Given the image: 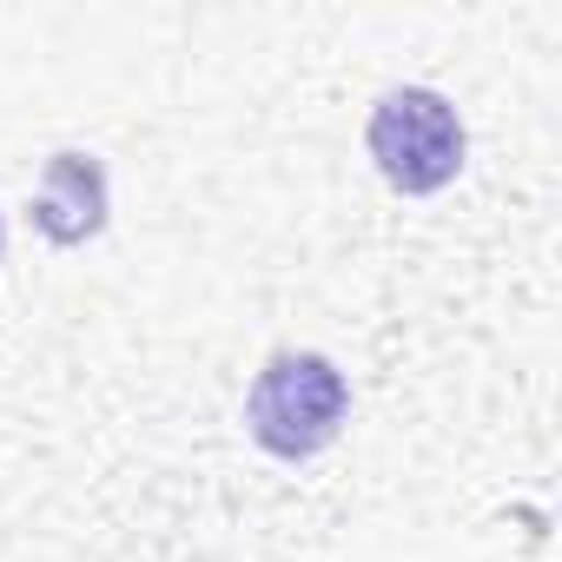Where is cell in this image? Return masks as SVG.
<instances>
[{
    "instance_id": "cell-3",
    "label": "cell",
    "mask_w": 562,
    "mask_h": 562,
    "mask_svg": "<svg viewBox=\"0 0 562 562\" xmlns=\"http://www.w3.org/2000/svg\"><path fill=\"white\" fill-rule=\"evenodd\" d=\"M106 212H113V186H106L100 153L60 146L34 179V225L54 245H87V238L106 232Z\"/></svg>"
},
{
    "instance_id": "cell-2",
    "label": "cell",
    "mask_w": 562,
    "mask_h": 562,
    "mask_svg": "<svg viewBox=\"0 0 562 562\" xmlns=\"http://www.w3.org/2000/svg\"><path fill=\"white\" fill-rule=\"evenodd\" d=\"M364 153H371V166L384 172L391 192L430 199V192H443V186L463 172L470 133H463V113H457L437 87H391V93L371 106Z\"/></svg>"
},
{
    "instance_id": "cell-1",
    "label": "cell",
    "mask_w": 562,
    "mask_h": 562,
    "mask_svg": "<svg viewBox=\"0 0 562 562\" xmlns=\"http://www.w3.org/2000/svg\"><path fill=\"white\" fill-rule=\"evenodd\" d=\"M351 384L325 351H271L245 391V430L278 463H312L345 437Z\"/></svg>"
},
{
    "instance_id": "cell-4",
    "label": "cell",
    "mask_w": 562,
    "mask_h": 562,
    "mask_svg": "<svg viewBox=\"0 0 562 562\" xmlns=\"http://www.w3.org/2000/svg\"><path fill=\"white\" fill-rule=\"evenodd\" d=\"M0 258H8V218H0Z\"/></svg>"
}]
</instances>
